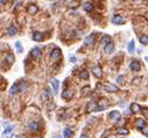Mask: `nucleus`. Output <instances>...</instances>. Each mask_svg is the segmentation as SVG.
<instances>
[{
  "mask_svg": "<svg viewBox=\"0 0 148 138\" xmlns=\"http://www.w3.org/2000/svg\"><path fill=\"white\" fill-rule=\"evenodd\" d=\"M83 8H84V10H85V12H91V10L93 9V5L91 3H85L83 5Z\"/></svg>",
  "mask_w": 148,
  "mask_h": 138,
  "instance_id": "24",
  "label": "nucleus"
},
{
  "mask_svg": "<svg viewBox=\"0 0 148 138\" xmlns=\"http://www.w3.org/2000/svg\"><path fill=\"white\" fill-rule=\"evenodd\" d=\"M6 33L8 34L10 36H15L16 34H18V28L15 27V26H10V27L7 28V30H6Z\"/></svg>",
  "mask_w": 148,
  "mask_h": 138,
  "instance_id": "13",
  "label": "nucleus"
},
{
  "mask_svg": "<svg viewBox=\"0 0 148 138\" xmlns=\"http://www.w3.org/2000/svg\"><path fill=\"white\" fill-rule=\"evenodd\" d=\"M108 118H110L111 121H113V122H119V121L121 120V115L118 110H113L108 114Z\"/></svg>",
  "mask_w": 148,
  "mask_h": 138,
  "instance_id": "5",
  "label": "nucleus"
},
{
  "mask_svg": "<svg viewBox=\"0 0 148 138\" xmlns=\"http://www.w3.org/2000/svg\"><path fill=\"white\" fill-rule=\"evenodd\" d=\"M30 55H32V57L36 58V59H40L41 57H42V50H41L40 48H33L32 51H30Z\"/></svg>",
  "mask_w": 148,
  "mask_h": 138,
  "instance_id": "7",
  "label": "nucleus"
},
{
  "mask_svg": "<svg viewBox=\"0 0 148 138\" xmlns=\"http://www.w3.org/2000/svg\"><path fill=\"white\" fill-rule=\"evenodd\" d=\"M32 38L33 41H35V42H41L43 40V34L40 33V31H34L32 35Z\"/></svg>",
  "mask_w": 148,
  "mask_h": 138,
  "instance_id": "11",
  "label": "nucleus"
},
{
  "mask_svg": "<svg viewBox=\"0 0 148 138\" xmlns=\"http://www.w3.org/2000/svg\"><path fill=\"white\" fill-rule=\"evenodd\" d=\"M103 88L105 92H108V93H117V92H119V87H117L113 84H105L103 86Z\"/></svg>",
  "mask_w": 148,
  "mask_h": 138,
  "instance_id": "2",
  "label": "nucleus"
},
{
  "mask_svg": "<svg viewBox=\"0 0 148 138\" xmlns=\"http://www.w3.org/2000/svg\"><path fill=\"white\" fill-rule=\"evenodd\" d=\"M20 138H22V137H20Z\"/></svg>",
  "mask_w": 148,
  "mask_h": 138,
  "instance_id": "37",
  "label": "nucleus"
},
{
  "mask_svg": "<svg viewBox=\"0 0 148 138\" xmlns=\"http://www.w3.org/2000/svg\"><path fill=\"white\" fill-rule=\"evenodd\" d=\"M135 125H136V128H138V129H141V130H142V129L146 126L145 120H141V118H138V120H136Z\"/></svg>",
  "mask_w": 148,
  "mask_h": 138,
  "instance_id": "20",
  "label": "nucleus"
},
{
  "mask_svg": "<svg viewBox=\"0 0 148 138\" xmlns=\"http://www.w3.org/2000/svg\"><path fill=\"white\" fill-rule=\"evenodd\" d=\"M27 89V85H26L25 81H20V83H16L11 87L10 89V95L13 96V95H16L19 92H25Z\"/></svg>",
  "mask_w": 148,
  "mask_h": 138,
  "instance_id": "1",
  "label": "nucleus"
},
{
  "mask_svg": "<svg viewBox=\"0 0 148 138\" xmlns=\"http://www.w3.org/2000/svg\"><path fill=\"white\" fill-rule=\"evenodd\" d=\"M15 48H16L18 53H22L23 52V49H22V45H21L20 41H16V42H15Z\"/></svg>",
  "mask_w": 148,
  "mask_h": 138,
  "instance_id": "26",
  "label": "nucleus"
},
{
  "mask_svg": "<svg viewBox=\"0 0 148 138\" xmlns=\"http://www.w3.org/2000/svg\"><path fill=\"white\" fill-rule=\"evenodd\" d=\"M117 83L118 84L124 83V75H118V77H117Z\"/></svg>",
  "mask_w": 148,
  "mask_h": 138,
  "instance_id": "29",
  "label": "nucleus"
},
{
  "mask_svg": "<svg viewBox=\"0 0 148 138\" xmlns=\"http://www.w3.org/2000/svg\"><path fill=\"white\" fill-rule=\"evenodd\" d=\"M50 55H51V58H53V59L57 60V59H60V58L62 57V51H61L60 48H55V49H53V51H51Z\"/></svg>",
  "mask_w": 148,
  "mask_h": 138,
  "instance_id": "8",
  "label": "nucleus"
},
{
  "mask_svg": "<svg viewBox=\"0 0 148 138\" xmlns=\"http://www.w3.org/2000/svg\"><path fill=\"white\" fill-rule=\"evenodd\" d=\"M13 133H14V130H13V126H8V128L5 129V131L3 132V136L5 138H12Z\"/></svg>",
  "mask_w": 148,
  "mask_h": 138,
  "instance_id": "12",
  "label": "nucleus"
},
{
  "mask_svg": "<svg viewBox=\"0 0 148 138\" xmlns=\"http://www.w3.org/2000/svg\"><path fill=\"white\" fill-rule=\"evenodd\" d=\"M145 18L148 20V12H146V14H145Z\"/></svg>",
  "mask_w": 148,
  "mask_h": 138,
  "instance_id": "35",
  "label": "nucleus"
},
{
  "mask_svg": "<svg viewBox=\"0 0 148 138\" xmlns=\"http://www.w3.org/2000/svg\"><path fill=\"white\" fill-rule=\"evenodd\" d=\"M139 41H140V43H141L142 45H148V36H147V35H142V36H140Z\"/></svg>",
  "mask_w": 148,
  "mask_h": 138,
  "instance_id": "25",
  "label": "nucleus"
},
{
  "mask_svg": "<svg viewBox=\"0 0 148 138\" xmlns=\"http://www.w3.org/2000/svg\"><path fill=\"white\" fill-rule=\"evenodd\" d=\"M145 59H146V60H147V62H148V57H146V58H145Z\"/></svg>",
  "mask_w": 148,
  "mask_h": 138,
  "instance_id": "36",
  "label": "nucleus"
},
{
  "mask_svg": "<svg viewBox=\"0 0 148 138\" xmlns=\"http://www.w3.org/2000/svg\"><path fill=\"white\" fill-rule=\"evenodd\" d=\"M113 50H114V44H113V43H110V44L104 47V51H105V53H107V55L112 53Z\"/></svg>",
  "mask_w": 148,
  "mask_h": 138,
  "instance_id": "17",
  "label": "nucleus"
},
{
  "mask_svg": "<svg viewBox=\"0 0 148 138\" xmlns=\"http://www.w3.org/2000/svg\"><path fill=\"white\" fill-rule=\"evenodd\" d=\"M110 43H112V40H111V36H108V35L103 36V38H101V44H103L104 47H105V45L110 44Z\"/></svg>",
  "mask_w": 148,
  "mask_h": 138,
  "instance_id": "19",
  "label": "nucleus"
},
{
  "mask_svg": "<svg viewBox=\"0 0 148 138\" xmlns=\"http://www.w3.org/2000/svg\"><path fill=\"white\" fill-rule=\"evenodd\" d=\"M131 110H132V113H139V111L141 110V108H140V106L138 105V103H132L131 105Z\"/></svg>",
  "mask_w": 148,
  "mask_h": 138,
  "instance_id": "21",
  "label": "nucleus"
},
{
  "mask_svg": "<svg viewBox=\"0 0 148 138\" xmlns=\"http://www.w3.org/2000/svg\"><path fill=\"white\" fill-rule=\"evenodd\" d=\"M142 133L146 136H148V126H145V128L142 129Z\"/></svg>",
  "mask_w": 148,
  "mask_h": 138,
  "instance_id": "30",
  "label": "nucleus"
},
{
  "mask_svg": "<svg viewBox=\"0 0 148 138\" xmlns=\"http://www.w3.org/2000/svg\"><path fill=\"white\" fill-rule=\"evenodd\" d=\"M92 73L97 78H101V77H103V70H101V67L99 65H96L95 67L92 68Z\"/></svg>",
  "mask_w": 148,
  "mask_h": 138,
  "instance_id": "9",
  "label": "nucleus"
},
{
  "mask_svg": "<svg viewBox=\"0 0 148 138\" xmlns=\"http://www.w3.org/2000/svg\"><path fill=\"white\" fill-rule=\"evenodd\" d=\"M80 138H88V136H86V135H85V133H83V135L80 136Z\"/></svg>",
  "mask_w": 148,
  "mask_h": 138,
  "instance_id": "34",
  "label": "nucleus"
},
{
  "mask_svg": "<svg viewBox=\"0 0 148 138\" xmlns=\"http://www.w3.org/2000/svg\"><path fill=\"white\" fill-rule=\"evenodd\" d=\"M51 86H53L54 94H57L58 88H60V81H58L57 79H51Z\"/></svg>",
  "mask_w": 148,
  "mask_h": 138,
  "instance_id": "14",
  "label": "nucleus"
},
{
  "mask_svg": "<svg viewBox=\"0 0 148 138\" xmlns=\"http://www.w3.org/2000/svg\"><path fill=\"white\" fill-rule=\"evenodd\" d=\"M70 62H72V63H75V62H76V58H75V57H70Z\"/></svg>",
  "mask_w": 148,
  "mask_h": 138,
  "instance_id": "32",
  "label": "nucleus"
},
{
  "mask_svg": "<svg viewBox=\"0 0 148 138\" xmlns=\"http://www.w3.org/2000/svg\"><path fill=\"white\" fill-rule=\"evenodd\" d=\"M72 95H73V93L71 90H68V89H64L62 93V98L65 99V100H70V99L72 98Z\"/></svg>",
  "mask_w": 148,
  "mask_h": 138,
  "instance_id": "16",
  "label": "nucleus"
},
{
  "mask_svg": "<svg viewBox=\"0 0 148 138\" xmlns=\"http://www.w3.org/2000/svg\"><path fill=\"white\" fill-rule=\"evenodd\" d=\"M134 43H135V42H134V40H131V41H130V43H128L127 51H128L130 53H132V52L134 51V48H135V47H134Z\"/></svg>",
  "mask_w": 148,
  "mask_h": 138,
  "instance_id": "23",
  "label": "nucleus"
},
{
  "mask_svg": "<svg viewBox=\"0 0 148 138\" xmlns=\"http://www.w3.org/2000/svg\"><path fill=\"white\" fill-rule=\"evenodd\" d=\"M0 3H1V5H5L7 3V0H0Z\"/></svg>",
  "mask_w": 148,
  "mask_h": 138,
  "instance_id": "33",
  "label": "nucleus"
},
{
  "mask_svg": "<svg viewBox=\"0 0 148 138\" xmlns=\"http://www.w3.org/2000/svg\"><path fill=\"white\" fill-rule=\"evenodd\" d=\"M14 60H15L14 55H12V53H8V55L5 56V62H6L7 64H10V65L14 64Z\"/></svg>",
  "mask_w": 148,
  "mask_h": 138,
  "instance_id": "18",
  "label": "nucleus"
},
{
  "mask_svg": "<svg viewBox=\"0 0 148 138\" xmlns=\"http://www.w3.org/2000/svg\"><path fill=\"white\" fill-rule=\"evenodd\" d=\"M112 23H113V25H117V26L125 25V23H126V19L123 18V16H120V15H113Z\"/></svg>",
  "mask_w": 148,
  "mask_h": 138,
  "instance_id": "4",
  "label": "nucleus"
},
{
  "mask_svg": "<svg viewBox=\"0 0 148 138\" xmlns=\"http://www.w3.org/2000/svg\"><path fill=\"white\" fill-rule=\"evenodd\" d=\"M117 133H118V135H128V130L125 128H120L117 130Z\"/></svg>",
  "mask_w": 148,
  "mask_h": 138,
  "instance_id": "28",
  "label": "nucleus"
},
{
  "mask_svg": "<svg viewBox=\"0 0 148 138\" xmlns=\"http://www.w3.org/2000/svg\"><path fill=\"white\" fill-rule=\"evenodd\" d=\"M38 10H39V8H38V6H36V5H29L27 7V12L29 13L30 15L36 14V13H38Z\"/></svg>",
  "mask_w": 148,
  "mask_h": 138,
  "instance_id": "15",
  "label": "nucleus"
},
{
  "mask_svg": "<svg viewBox=\"0 0 148 138\" xmlns=\"http://www.w3.org/2000/svg\"><path fill=\"white\" fill-rule=\"evenodd\" d=\"M130 68L132 71H134V72H139V71L141 70V64L139 60H132L130 64Z\"/></svg>",
  "mask_w": 148,
  "mask_h": 138,
  "instance_id": "6",
  "label": "nucleus"
},
{
  "mask_svg": "<svg viewBox=\"0 0 148 138\" xmlns=\"http://www.w3.org/2000/svg\"><path fill=\"white\" fill-rule=\"evenodd\" d=\"M131 113H132V110H131V109H126V110H125V115H130Z\"/></svg>",
  "mask_w": 148,
  "mask_h": 138,
  "instance_id": "31",
  "label": "nucleus"
},
{
  "mask_svg": "<svg viewBox=\"0 0 148 138\" xmlns=\"http://www.w3.org/2000/svg\"><path fill=\"white\" fill-rule=\"evenodd\" d=\"M84 43H85V45H88V47H92V45L95 44V35L91 34V35L86 36L85 40H84Z\"/></svg>",
  "mask_w": 148,
  "mask_h": 138,
  "instance_id": "10",
  "label": "nucleus"
},
{
  "mask_svg": "<svg viewBox=\"0 0 148 138\" xmlns=\"http://www.w3.org/2000/svg\"><path fill=\"white\" fill-rule=\"evenodd\" d=\"M89 77H90V75H89V72L86 70H83L79 73V78L82 79V80H88Z\"/></svg>",
  "mask_w": 148,
  "mask_h": 138,
  "instance_id": "22",
  "label": "nucleus"
},
{
  "mask_svg": "<svg viewBox=\"0 0 148 138\" xmlns=\"http://www.w3.org/2000/svg\"><path fill=\"white\" fill-rule=\"evenodd\" d=\"M28 129H29L30 131H33V132H38L41 129L40 123H39L38 121H32V122L28 123Z\"/></svg>",
  "mask_w": 148,
  "mask_h": 138,
  "instance_id": "3",
  "label": "nucleus"
},
{
  "mask_svg": "<svg viewBox=\"0 0 148 138\" xmlns=\"http://www.w3.org/2000/svg\"><path fill=\"white\" fill-rule=\"evenodd\" d=\"M72 135V132H71V130L70 129H64V130H63V136H64L65 138H70V136Z\"/></svg>",
  "mask_w": 148,
  "mask_h": 138,
  "instance_id": "27",
  "label": "nucleus"
}]
</instances>
